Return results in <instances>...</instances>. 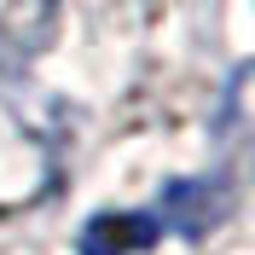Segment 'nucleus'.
<instances>
[{"label": "nucleus", "mask_w": 255, "mask_h": 255, "mask_svg": "<svg viewBox=\"0 0 255 255\" xmlns=\"http://www.w3.org/2000/svg\"><path fill=\"white\" fill-rule=\"evenodd\" d=\"M226 197L221 186H209V180H174V186L162 191V215L157 226H174V232H186V238H197V232H209V226L226 215Z\"/></svg>", "instance_id": "1"}, {"label": "nucleus", "mask_w": 255, "mask_h": 255, "mask_svg": "<svg viewBox=\"0 0 255 255\" xmlns=\"http://www.w3.org/2000/svg\"><path fill=\"white\" fill-rule=\"evenodd\" d=\"M162 238L157 215H93L81 226V255H133Z\"/></svg>", "instance_id": "2"}]
</instances>
